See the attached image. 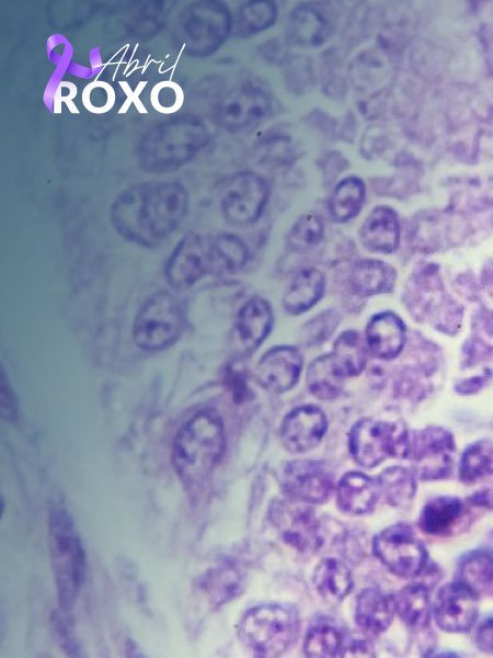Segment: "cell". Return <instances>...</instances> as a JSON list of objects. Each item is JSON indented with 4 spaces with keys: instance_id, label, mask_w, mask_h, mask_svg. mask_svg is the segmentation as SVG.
<instances>
[{
    "instance_id": "1",
    "label": "cell",
    "mask_w": 493,
    "mask_h": 658,
    "mask_svg": "<svg viewBox=\"0 0 493 658\" xmlns=\"http://www.w3.org/2000/svg\"><path fill=\"white\" fill-rule=\"evenodd\" d=\"M188 193L176 181H148L134 184L113 201L110 218L125 239L153 247L167 238L184 219Z\"/></svg>"
},
{
    "instance_id": "2",
    "label": "cell",
    "mask_w": 493,
    "mask_h": 658,
    "mask_svg": "<svg viewBox=\"0 0 493 658\" xmlns=\"http://www.w3.org/2000/svg\"><path fill=\"white\" fill-rule=\"evenodd\" d=\"M226 449L223 423L213 409L194 415L176 433L172 463L187 487L200 485L222 458Z\"/></svg>"
},
{
    "instance_id": "3",
    "label": "cell",
    "mask_w": 493,
    "mask_h": 658,
    "mask_svg": "<svg viewBox=\"0 0 493 658\" xmlns=\"http://www.w3.org/2000/svg\"><path fill=\"white\" fill-rule=\"evenodd\" d=\"M210 140L207 125L195 116H179L150 129L137 148L139 167L150 173L174 171L190 162Z\"/></svg>"
},
{
    "instance_id": "4",
    "label": "cell",
    "mask_w": 493,
    "mask_h": 658,
    "mask_svg": "<svg viewBox=\"0 0 493 658\" xmlns=\"http://www.w3.org/2000/svg\"><path fill=\"white\" fill-rule=\"evenodd\" d=\"M49 552L60 610H71L85 577V553L68 511L49 514Z\"/></svg>"
},
{
    "instance_id": "5",
    "label": "cell",
    "mask_w": 493,
    "mask_h": 658,
    "mask_svg": "<svg viewBox=\"0 0 493 658\" xmlns=\"http://www.w3.org/2000/svg\"><path fill=\"white\" fill-rule=\"evenodd\" d=\"M403 300L413 318L442 332L454 334L461 326L462 308L446 292L438 266L433 263L413 270L404 285Z\"/></svg>"
},
{
    "instance_id": "6",
    "label": "cell",
    "mask_w": 493,
    "mask_h": 658,
    "mask_svg": "<svg viewBox=\"0 0 493 658\" xmlns=\"http://www.w3.org/2000/svg\"><path fill=\"white\" fill-rule=\"evenodd\" d=\"M239 636L256 657H279L296 642L298 613L288 605L266 603L249 609L240 620Z\"/></svg>"
},
{
    "instance_id": "7",
    "label": "cell",
    "mask_w": 493,
    "mask_h": 658,
    "mask_svg": "<svg viewBox=\"0 0 493 658\" xmlns=\"http://www.w3.org/2000/svg\"><path fill=\"white\" fill-rule=\"evenodd\" d=\"M233 22L227 5L219 1H197L179 16L177 38L184 52L193 57L214 54L228 38Z\"/></svg>"
},
{
    "instance_id": "8",
    "label": "cell",
    "mask_w": 493,
    "mask_h": 658,
    "mask_svg": "<svg viewBox=\"0 0 493 658\" xmlns=\"http://www.w3.org/2000/svg\"><path fill=\"white\" fill-rule=\"evenodd\" d=\"M352 458L364 468H374L388 458H406L410 432L395 421L363 418L347 436Z\"/></svg>"
},
{
    "instance_id": "9",
    "label": "cell",
    "mask_w": 493,
    "mask_h": 658,
    "mask_svg": "<svg viewBox=\"0 0 493 658\" xmlns=\"http://www.w3.org/2000/svg\"><path fill=\"white\" fill-rule=\"evenodd\" d=\"M371 549L392 575L403 579L420 576L428 563L425 544L413 527L403 522L391 524L377 533Z\"/></svg>"
},
{
    "instance_id": "10",
    "label": "cell",
    "mask_w": 493,
    "mask_h": 658,
    "mask_svg": "<svg viewBox=\"0 0 493 658\" xmlns=\"http://www.w3.org/2000/svg\"><path fill=\"white\" fill-rule=\"evenodd\" d=\"M183 325L179 300L168 292H159L138 310L133 326L134 340L144 350H161L179 338Z\"/></svg>"
},
{
    "instance_id": "11",
    "label": "cell",
    "mask_w": 493,
    "mask_h": 658,
    "mask_svg": "<svg viewBox=\"0 0 493 658\" xmlns=\"http://www.w3.org/2000/svg\"><path fill=\"white\" fill-rule=\"evenodd\" d=\"M456 443L452 433L439 426L410 432L406 458L417 479L436 481L451 476Z\"/></svg>"
},
{
    "instance_id": "12",
    "label": "cell",
    "mask_w": 493,
    "mask_h": 658,
    "mask_svg": "<svg viewBox=\"0 0 493 658\" xmlns=\"http://www.w3.org/2000/svg\"><path fill=\"white\" fill-rule=\"evenodd\" d=\"M268 519L280 538L299 553L311 554L321 547L322 531L311 504L287 497L275 499Z\"/></svg>"
},
{
    "instance_id": "13",
    "label": "cell",
    "mask_w": 493,
    "mask_h": 658,
    "mask_svg": "<svg viewBox=\"0 0 493 658\" xmlns=\"http://www.w3.org/2000/svg\"><path fill=\"white\" fill-rule=\"evenodd\" d=\"M270 197L265 179L252 171L234 174L226 184L221 200V213L232 226H246L262 215Z\"/></svg>"
},
{
    "instance_id": "14",
    "label": "cell",
    "mask_w": 493,
    "mask_h": 658,
    "mask_svg": "<svg viewBox=\"0 0 493 658\" xmlns=\"http://www.w3.org/2000/svg\"><path fill=\"white\" fill-rule=\"evenodd\" d=\"M279 483L285 497L307 504L325 502L336 487L333 472L316 460L286 463Z\"/></svg>"
},
{
    "instance_id": "15",
    "label": "cell",
    "mask_w": 493,
    "mask_h": 658,
    "mask_svg": "<svg viewBox=\"0 0 493 658\" xmlns=\"http://www.w3.org/2000/svg\"><path fill=\"white\" fill-rule=\"evenodd\" d=\"M479 595L460 581L442 586L432 604V617L436 625L450 634L468 633L479 615Z\"/></svg>"
},
{
    "instance_id": "16",
    "label": "cell",
    "mask_w": 493,
    "mask_h": 658,
    "mask_svg": "<svg viewBox=\"0 0 493 658\" xmlns=\"http://www.w3.org/2000/svg\"><path fill=\"white\" fill-rule=\"evenodd\" d=\"M272 111V99L262 89L242 86L229 91L216 107V121L229 133H241L264 121Z\"/></svg>"
},
{
    "instance_id": "17",
    "label": "cell",
    "mask_w": 493,
    "mask_h": 658,
    "mask_svg": "<svg viewBox=\"0 0 493 658\" xmlns=\"http://www.w3.org/2000/svg\"><path fill=\"white\" fill-rule=\"evenodd\" d=\"M211 273L209 236H185L169 258L165 275L176 290L192 286L205 274Z\"/></svg>"
},
{
    "instance_id": "18",
    "label": "cell",
    "mask_w": 493,
    "mask_h": 658,
    "mask_svg": "<svg viewBox=\"0 0 493 658\" xmlns=\"http://www.w3.org/2000/svg\"><path fill=\"white\" fill-rule=\"evenodd\" d=\"M328 431L325 412L312 404L297 406L286 413L279 427L284 447L301 454L317 447Z\"/></svg>"
},
{
    "instance_id": "19",
    "label": "cell",
    "mask_w": 493,
    "mask_h": 658,
    "mask_svg": "<svg viewBox=\"0 0 493 658\" xmlns=\"http://www.w3.org/2000/svg\"><path fill=\"white\" fill-rule=\"evenodd\" d=\"M470 522V506L466 499L438 495L422 507L417 526L426 535L446 537L463 531Z\"/></svg>"
},
{
    "instance_id": "20",
    "label": "cell",
    "mask_w": 493,
    "mask_h": 658,
    "mask_svg": "<svg viewBox=\"0 0 493 658\" xmlns=\"http://www.w3.org/2000/svg\"><path fill=\"white\" fill-rule=\"evenodd\" d=\"M303 359L293 345L282 344L268 349L256 366L260 385L273 394H284L299 382Z\"/></svg>"
},
{
    "instance_id": "21",
    "label": "cell",
    "mask_w": 493,
    "mask_h": 658,
    "mask_svg": "<svg viewBox=\"0 0 493 658\" xmlns=\"http://www.w3.org/2000/svg\"><path fill=\"white\" fill-rule=\"evenodd\" d=\"M365 341L372 355L390 361L403 351L406 327L402 318L391 310L375 314L367 322Z\"/></svg>"
},
{
    "instance_id": "22",
    "label": "cell",
    "mask_w": 493,
    "mask_h": 658,
    "mask_svg": "<svg viewBox=\"0 0 493 658\" xmlns=\"http://www.w3.org/2000/svg\"><path fill=\"white\" fill-rule=\"evenodd\" d=\"M335 496L341 511L363 515L374 511L380 491L376 479L362 472H348L336 484Z\"/></svg>"
},
{
    "instance_id": "23",
    "label": "cell",
    "mask_w": 493,
    "mask_h": 658,
    "mask_svg": "<svg viewBox=\"0 0 493 658\" xmlns=\"http://www.w3.org/2000/svg\"><path fill=\"white\" fill-rule=\"evenodd\" d=\"M395 614L393 598L376 587L359 591L355 600L356 625L368 635H379L391 625Z\"/></svg>"
},
{
    "instance_id": "24",
    "label": "cell",
    "mask_w": 493,
    "mask_h": 658,
    "mask_svg": "<svg viewBox=\"0 0 493 658\" xmlns=\"http://www.w3.org/2000/svg\"><path fill=\"white\" fill-rule=\"evenodd\" d=\"M359 237L364 247L371 252H394L401 238L397 213L386 205L376 206L365 218Z\"/></svg>"
},
{
    "instance_id": "25",
    "label": "cell",
    "mask_w": 493,
    "mask_h": 658,
    "mask_svg": "<svg viewBox=\"0 0 493 658\" xmlns=\"http://www.w3.org/2000/svg\"><path fill=\"white\" fill-rule=\"evenodd\" d=\"M330 33L328 15L314 4H300L289 14L286 35L294 45L317 47L328 41Z\"/></svg>"
},
{
    "instance_id": "26",
    "label": "cell",
    "mask_w": 493,
    "mask_h": 658,
    "mask_svg": "<svg viewBox=\"0 0 493 658\" xmlns=\"http://www.w3.org/2000/svg\"><path fill=\"white\" fill-rule=\"evenodd\" d=\"M274 325L271 304L260 297L248 300L239 310L236 332L245 351L256 350L270 336Z\"/></svg>"
},
{
    "instance_id": "27",
    "label": "cell",
    "mask_w": 493,
    "mask_h": 658,
    "mask_svg": "<svg viewBox=\"0 0 493 658\" xmlns=\"http://www.w3.org/2000/svg\"><path fill=\"white\" fill-rule=\"evenodd\" d=\"M397 281V271L379 259H360L353 263L348 273L352 291L362 297L392 292Z\"/></svg>"
},
{
    "instance_id": "28",
    "label": "cell",
    "mask_w": 493,
    "mask_h": 658,
    "mask_svg": "<svg viewBox=\"0 0 493 658\" xmlns=\"http://www.w3.org/2000/svg\"><path fill=\"white\" fill-rule=\"evenodd\" d=\"M325 290L324 274L317 268H303L289 283L282 304L294 316L301 315L319 303Z\"/></svg>"
},
{
    "instance_id": "29",
    "label": "cell",
    "mask_w": 493,
    "mask_h": 658,
    "mask_svg": "<svg viewBox=\"0 0 493 658\" xmlns=\"http://www.w3.org/2000/svg\"><path fill=\"white\" fill-rule=\"evenodd\" d=\"M392 598L395 614L406 627L416 632L429 627L432 603L426 585L422 582L408 583Z\"/></svg>"
},
{
    "instance_id": "30",
    "label": "cell",
    "mask_w": 493,
    "mask_h": 658,
    "mask_svg": "<svg viewBox=\"0 0 493 658\" xmlns=\"http://www.w3.org/2000/svg\"><path fill=\"white\" fill-rule=\"evenodd\" d=\"M455 580L468 586L479 597L493 595V547L466 552L457 563Z\"/></svg>"
},
{
    "instance_id": "31",
    "label": "cell",
    "mask_w": 493,
    "mask_h": 658,
    "mask_svg": "<svg viewBox=\"0 0 493 658\" xmlns=\"http://www.w3.org/2000/svg\"><path fill=\"white\" fill-rule=\"evenodd\" d=\"M312 583L318 595L335 604L345 599L353 588L349 568L340 559L328 557L314 568Z\"/></svg>"
},
{
    "instance_id": "32",
    "label": "cell",
    "mask_w": 493,
    "mask_h": 658,
    "mask_svg": "<svg viewBox=\"0 0 493 658\" xmlns=\"http://www.w3.org/2000/svg\"><path fill=\"white\" fill-rule=\"evenodd\" d=\"M330 354L333 366L342 378L355 377L366 367L368 348L365 338L349 329L336 338Z\"/></svg>"
},
{
    "instance_id": "33",
    "label": "cell",
    "mask_w": 493,
    "mask_h": 658,
    "mask_svg": "<svg viewBox=\"0 0 493 658\" xmlns=\"http://www.w3.org/2000/svg\"><path fill=\"white\" fill-rule=\"evenodd\" d=\"M366 198L364 181L354 175L342 179L335 185L329 200V214L333 222L343 224L355 218Z\"/></svg>"
},
{
    "instance_id": "34",
    "label": "cell",
    "mask_w": 493,
    "mask_h": 658,
    "mask_svg": "<svg viewBox=\"0 0 493 658\" xmlns=\"http://www.w3.org/2000/svg\"><path fill=\"white\" fill-rule=\"evenodd\" d=\"M211 273H234L248 262L249 251L244 241L232 234L209 236Z\"/></svg>"
},
{
    "instance_id": "35",
    "label": "cell",
    "mask_w": 493,
    "mask_h": 658,
    "mask_svg": "<svg viewBox=\"0 0 493 658\" xmlns=\"http://www.w3.org/2000/svg\"><path fill=\"white\" fill-rule=\"evenodd\" d=\"M380 497L392 507L408 506L415 497L417 477L414 472L404 466H390L377 477Z\"/></svg>"
},
{
    "instance_id": "36",
    "label": "cell",
    "mask_w": 493,
    "mask_h": 658,
    "mask_svg": "<svg viewBox=\"0 0 493 658\" xmlns=\"http://www.w3.org/2000/svg\"><path fill=\"white\" fill-rule=\"evenodd\" d=\"M459 480L468 486L493 477V442L480 439L463 450L458 465Z\"/></svg>"
},
{
    "instance_id": "37",
    "label": "cell",
    "mask_w": 493,
    "mask_h": 658,
    "mask_svg": "<svg viewBox=\"0 0 493 658\" xmlns=\"http://www.w3.org/2000/svg\"><path fill=\"white\" fill-rule=\"evenodd\" d=\"M199 585L209 601L220 605L231 601L242 591L243 577L236 566L225 564L207 571Z\"/></svg>"
},
{
    "instance_id": "38",
    "label": "cell",
    "mask_w": 493,
    "mask_h": 658,
    "mask_svg": "<svg viewBox=\"0 0 493 658\" xmlns=\"http://www.w3.org/2000/svg\"><path fill=\"white\" fill-rule=\"evenodd\" d=\"M347 647L343 631L325 623L310 627L303 639V653L307 657H343L347 653Z\"/></svg>"
},
{
    "instance_id": "39",
    "label": "cell",
    "mask_w": 493,
    "mask_h": 658,
    "mask_svg": "<svg viewBox=\"0 0 493 658\" xmlns=\"http://www.w3.org/2000/svg\"><path fill=\"white\" fill-rule=\"evenodd\" d=\"M343 378L333 366L331 354L314 359L306 373V385L316 398L324 401L335 400L342 393Z\"/></svg>"
},
{
    "instance_id": "40",
    "label": "cell",
    "mask_w": 493,
    "mask_h": 658,
    "mask_svg": "<svg viewBox=\"0 0 493 658\" xmlns=\"http://www.w3.org/2000/svg\"><path fill=\"white\" fill-rule=\"evenodd\" d=\"M277 18V7L271 1H252L242 4L234 20L236 33L246 37L272 26Z\"/></svg>"
},
{
    "instance_id": "41",
    "label": "cell",
    "mask_w": 493,
    "mask_h": 658,
    "mask_svg": "<svg viewBox=\"0 0 493 658\" xmlns=\"http://www.w3.org/2000/svg\"><path fill=\"white\" fill-rule=\"evenodd\" d=\"M324 222L319 213L307 212L298 217L287 235L288 247L305 252L316 247L324 237Z\"/></svg>"
},
{
    "instance_id": "42",
    "label": "cell",
    "mask_w": 493,
    "mask_h": 658,
    "mask_svg": "<svg viewBox=\"0 0 493 658\" xmlns=\"http://www.w3.org/2000/svg\"><path fill=\"white\" fill-rule=\"evenodd\" d=\"M341 315L335 309H325L309 319L301 328L300 338L307 347L319 345L335 332Z\"/></svg>"
},
{
    "instance_id": "43",
    "label": "cell",
    "mask_w": 493,
    "mask_h": 658,
    "mask_svg": "<svg viewBox=\"0 0 493 658\" xmlns=\"http://www.w3.org/2000/svg\"><path fill=\"white\" fill-rule=\"evenodd\" d=\"M51 622L53 628L55 629V633L58 639L60 640L64 650L69 656H77L79 654L78 645L72 635L71 624L67 620L65 613H54Z\"/></svg>"
},
{
    "instance_id": "44",
    "label": "cell",
    "mask_w": 493,
    "mask_h": 658,
    "mask_svg": "<svg viewBox=\"0 0 493 658\" xmlns=\"http://www.w3.org/2000/svg\"><path fill=\"white\" fill-rule=\"evenodd\" d=\"M474 646L481 653L493 655V613L483 617L475 626Z\"/></svg>"
},
{
    "instance_id": "45",
    "label": "cell",
    "mask_w": 493,
    "mask_h": 658,
    "mask_svg": "<svg viewBox=\"0 0 493 658\" xmlns=\"http://www.w3.org/2000/svg\"><path fill=\"white\" fill-rule=\"evenodd\" d=\"M466 500L472 508L493 511V485L482 486L466 498Z\"/></svg>"
},
{
    "instance_id": "46",
    "label": "cell",
    "mask_w": 493,
    "mask_h": 658,
    "mask_svg": "<svg viewBox=\"0 0 493 658\" xmlns=\"http://www.w3.org/2000/svg\"><path fill=\"white\" fill-rule=\"evenodd\" d=\"M489 374H482L461 381L456 385V392L460 395H471L480 390L489 381Z\"/></svg>"
},
{
    "instance_id": "47",
    "label": "cell",
    "mask_w": 493,
    "mask_h": 658,
    "mask_svg": "<svg viewBox=\"0 0 493 658\" xmlns=\"http://www.w3.org/2000/svg\"><path fill=\"white\" fill-rule=\"evenodd\" d=\"M14 404L9 392V386L5 384L4 377L1 376V416L11 419L14 415Z\"/></svg>"
},
{
    "instance_id": "48",
    "label": "cell",
    "mask_w": 493,
    "mask_h": 658,
    "mask_svg": "<svg viewBox=\"0 0 493 658\" xmlns=\"http://www.w3.org/2000/svg\"><path fill=\"white\" fill-rule=\"evenodd\" d=\"M347 653L353 656H374V648L366 639H355L352 644H348Z\"/></svg>"
},
{
    "instance_id": "49",
    "label": "cell",
    "mask_w": 493,
    "mask_h": 658,
    "mask_svg": "<svg viewBox=\"0 0 493 658\" xmlns=\"http://www.w3.org/2000/svg\"><path fill=\"white\" fill-rule=\"evenodd\" d=\"M482 283L485 288L493 295V260L490 261L482 273Z\"/></svg>"
},
{
    "instance_id": "50",
    "label": "cell",
    "mask_w": 493,
    "mask_h": 658,
    "mask_svg": "<svg viewBox=\"0 0 493 658\" xmlns=\"http://www.w3.org/2000/svg\"><path fill=\"white\" fill-rule=\"evenodd\" d=\"M488 541L490 543V546L493 547V529L488 534Z\"/></svg>"
}]
</instances>
